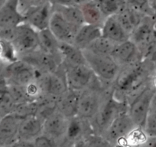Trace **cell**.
I'll list each match as a JSON object with an SVG mask.
<instances>
[{
    "instance_id": "6da1fadb",
    "label": "cell",
    "mask_w": 156,
    "mask_h": 147,
    "mask_svg": "<svg viewBox=\"0 0 156 147\" xmlns=\"http://www.w3.org/2000/svg\"><path fill=\"white\" fill-rule=\"evenodd\" d=\"M153 66L149 61L143 59L121 67L112 83L114 97L128 104L130 99L149 83L148 79Z\"/></svg>"
},
{
    "instance_id": "7a4b0ae2",
    "label": "cell",
    "mask_w": 156,
    "mask_h": 147,
    "mask_svg": "<svg viewBox=\"0 0 156 147\" xmlns=\"http://www.w3.org/2000/svg\"><path fill=\"white\" fill-rule=\"evenodd\" d=\"M128 104L115 98L113 95L112 85L105 94L100 107L96 116L91 120L96 134L103 136L112 121L118 115L126 111Z\"/></svg>"
},
{
    "instance_id": "3957f363",
    "label": "cell",
    "mask_w": 156,
    "mask_h": 147,
    "mask_svg": "<svg viewBox=\"0 0 156 147\" xmlns=\"http://www.w3.org/2000/svg\"><path fill=\"white\" fill-rule=\"evenodd\" d=\"M87 64L94 75L106 84H112L119 74V67L110 55H98L87 50H83Z\"/></svg>"
},
{
    "instance_id": "277c9868",
    "label": "cell",
    "mask_w": 156,
    "mask_h": 147,
    "mask_svg": "<svg viewBox=\"0 0 156 147\" xmlns=\"http://www.w3.org/2000/svg\"><path fill=\"white\" fill-rule=\"evenodd\" d=\"M156 90L151 83L145 85L128 102L127 112L136 127H142L151 111V103Z\"/></svg>"
},
{
    "instance_id": "5b68a950",
    "label": "cell",
    "mask_w": 156,
    "mask_h": 147,
    "mask_svg": "<svg viewBox=\"0 0 156 147\" xmlns=\"http://www.w3.org/2000/svg\"><path fill=\"white\" fill-rule=\"evenodd\" d=\"M129 39L142 54L143 59L156 41V20L154 17L145 16L133 30Z\"/></svg>"
},
{
    "instance_id": "8992f818",
    "label": "cell",
    "mask_w": 156,
    "mask_h": 147,
    "mask_svg": "<svg viewBox=\"0 0 156 147\" xmlns=\"http://www.w3.org/2000/svg\"><path fill=\"white\" fill-rule=\"evenodd\" d=\"M11 41L19 55L34 52L39 48L38 31L27 22H23L14 28Z\"/></svg>"
},
{
    "instance_id": "52a82bcc",
    "label": "cell",
    "mask_w": 156,
    "mask_h": 147,
    "mask_svg": "<svg viewBox=\"0 0 156 147\" xmlns=\"http://www.w3.org/2000/svg\"><path fill=\"white\" fill-rule=\"evenodd\" d=\"M42 72L37 70L28 63L21 59L7 64L2 74V78L8 83L25 87L30 82L35 80Z\"/></svg>"
},
{
    "instance_id": "ba28073f",
    "label": "cell",
    "mask_w": 156,
    "mask_h": 147,
    "mask_svg": "<svg viewBox=\"0 0 156 147\" xmlns=\"http://www.w3.org/2000/svg\"><path fill=\"white\" fill-rule=\"evenodd\" d=\"M69 90L80 91L86 89L96 77L87 64H67L62 63Z\"/></svg>"
},
{
    "instance_id": "9c48e42d",
    "label": "cell",
    "mask_w": 156,
    "mask_h": 147,
    "mask_svg": "<svg viewBox=\"0 0 156 147\" xmlns=\"http://www.w3.org/2000/svg\"><path fill=\"white\" fill-rule=\"evenodd\" d=\"M37 79L44 94L54 98L63 95L69 90L62 63L55 71L41 74Z\"/></svg>"
},
{
    "instance_id": "30bf717a",
    "label": "cell",
    "mask_w": 156,
    "mask_h": 147,
    "mask_svg": "<svg viewBox=\"0 0 156 147\" xmlns=\"http://www.w3.org/2000/svg\"><path fill=\"white\" fill-rule=\"evenodd\" d=\"M136 127L128 112L124 111L115 117L103 135L112 145L125 140L129 133Z\"/></svg>"
},
{
    "instance_id": "8fae6325",
    "label": "cell",
    "mask_w": 156,
    "mask_h": 147,
    "mask_svg": "<svg viewBox=\"0 0 156 147\" xmlns=\"http://www.w3.org/2000/svg\"><path fill=\"white\" fill-rule=\"evenodd\" d=\"M70 119L55 110L44 119L43 122V133L53 139L61 140L67 137ZM56 143V142H55Z\"/></svg>"
},
{
    "instance_id": "7c38bea8",
    "label": "cell",
    "mask_w": 156,
    "mask_h": 147,
    "mask_svg": "<svg viewBox=\"0 0 156 147\" xmlns=\"http://www.w3.org/2000/svg\"><path fill=\"white\" fill-rule=\"evenodd\" d=\"M110 56L120 68L143 60L142 54L130 39L116 44Z\"/></svg>"
},
{
    "instance_id": "4fadbf2b",
    "label": "cell",
    "mask_w": 156,
    "mask_h": 147,
    "mask_svg": "<svg viewBox=\"0 0 156 147\" xmlns=\"http://www.w3.org/2000/svg\"><path fill=\"white\" fill-rule=\"evenodd\" d=\"M48 28L59 41L73 44L79 27L70 23L59 13L53 10Z\"/></svg>"
},
{
    "instance_id": "5bb4252c",
    "label": "cell",
    "mask_w": 156,
    "mask_h": 147,
    "mask_svg": "<svg viewBox=\"0 0 156 147\" xmlns=\"http://www.w3.org/2000/svg\"><path fill=\"white\" fill-rule=\"evenodd\" d=\"M19 59L28 63L29 65L42 73L54 72L58 68L61 63L55 58L38 48L34 52L19 55Z\"/></svg>"
},
{
    "instance_id": "9a60e30c",
    "label": "cell",
    "mask_w": 156,
    "mask_h": 147,
    "mask_svg": "<svg viewBox=\"0 0 156 147\" xmlns=\"http://www.w3.org/2000/svg\"><path fill=\"white\" fill-rule=\"evenodd\" d=\"M53 13V6L49 1L34 7L25 13V22L29 24L37 31L49 28L51 18Z\"/></svg>"
},
{
    "instance_id": "2e32d148",
    "label": "cell",
    "mask_w": 156,
    "mask_h": 147,
    "mask_svg": "<svg viewBox=\"0 0 156 147\" xmlns=\"http://www.w3.org/2000/svg\"><path fill=\"white\" fill-rule=\"evenodd\" d=\"M25 22L18 0H6L0 7V29H12Z\"/></svg>"
},
{
    "instance_id": "e0dca14e",
    "label": "cell",
    "mask_w": 156,
    "mask_h": 147,
    "mask_svg": "<svg viewBox=\"0 0 156 147\" xmlns=\"http://www.w3.org/2000/svg\"><path fill=\"white\" fill-rule=\"evenodd\" d=\"M22 119L14 113L5 115L0 120V147L11 145L18 139Z\"/></svg>"
},
{
    "instance_id": "ac0fdd59",
    "label": "cell",
    "mask_w": 156,
    "mask_h": 147,
    "mask_svg": "<svg viewBox=\"0 0 156 147\" xmlns=\"http://www.w3.org/2000/svg\"><path fill=\"white\" fill-rule=\"evenodd\" d=\"M101 28L102 36L115 44H119L129 39V34L119 23L115 15L106 18Z\"/></svg>"
},
{
    "instance_id": "d6986e66",
    "label": "cell",
    "mask_w": 156,
    "mask_h": 147,
    "mask_svg": "<svg viewBox=\"0 0 156 147\" xmlns=\"http://www.w3.org/2000/svg\"><path fill=\"white\" fill-rule=\"evenodd\" d=\"M44 121L36 115L30 116L22 120L18 134V139L33 141L43 133Z\"/></svg>"
},
{
    "instance_id": "ffe728a7",
    "label": "cell",
    "mask_w": 156,
    "mask_h": 147,
    "mask_svg": "<svg viewBox=\"0 0 156 147\" xmlns=\"http://www.w3.org/2000/svg\"><path fill=\"white\" fill-rule=\"evenodd\" d=\"M79 92L68 90L55 100L56 109L68 119L76 117Z\"/></svg>"
},
{
    "instance_id": "44dd1931",
    "label": "cell",
    "mask_w": 156,
    "mask_h": 147,
    "mask_svg": "<svg viewBox=\"0 0 156 147\" xmlns=\"http://www.w3.org/2000/svg\"><path fill=\"white\" fill-rule=\"evenodd\" d=\"M100 36H102L101 26L84 24L78 28L73 45L78 48L84 50Z\"/></svg>"
},
{
    "instance_id": "7402d4cb",
    "label": "cell",
    "mask_w": 156,
    "mask_h": 147,
    "mask_svg": "<svg viewBox=\"0 0 156 147\" xmlns=\"http://www.w3.org/2000/svg\"><path fill=\"white\" fill-rule=\"evenodd\" d=\"M39 48L62 63L60 53V41L49 28L38 31Z\"/></svg>"
},
{
    "instance_id": "603a6c76",
    "label": "cell",
    "mask_w": 156,
    "mask_h": 147,
    "mask_svg": "<svg viewBox=\"0 0 156 147\" xmlns=\"http://www.w3.org/2000/svg\"><path fill=\"white\" fill-rule=\"evenodd\" d=\"M115 16L121 25L130 36L133 30L139 25L145 15L132 7L126 6Z\"/></svg>"
},
{
    "instance_id": "cb8c5ba5",
    "label": "cell",
    "mask_w": 156,
    "mask_h": 147,
    "mask_svg": "<svg viewBox=\"0 0 156 147\" xmlns=\"http://www.w3.org/2000/svg\"><path fill=\"white\" fill-rule=\"evenodd\" d=\"M78 6L81 10L85 24L102 26L106 19L94 0L82 1L79 3Z\"/></svg>"
},
{
    "instance_id": "d4e9b609",
    "label": "cell",
    "mask_w": 156,
    "mask_h": 147,
    "mask_svg": "<svg viewBox=\"0 0 156 147\" xmlns=\"http://www.w3.org/2000/svg\"><path fill=\"white\" fill-rule=\"evenodd\" d=\"M60 53L62 63L67 64H87L83 50L78 48L73 44L60 41Z\"/></svg>"
},
{
    "instance_id": "484cf974",
    "label": "cell",
    "mask_w": 156,
    "mask_h": 147,
    "mask_svg": "<svg viewBox=\"0 0 156 147\" xmlns=\"http://www.w3.org/2000/svg\"><path fill=\"white\" fill-rule=\"evenodd\" d=\"M54 11L59 13L70 23L76 27L84 25V19L80 7L77 5H52Z\"/></svg>"
},
{
    "instance_id": "4316f807",
    "label": "cell",
    "mask_w": 156,
    "mask_h": 147,
    "mask_svg": "<svg viewBox=\"0 0 156 147\" xmlns=\"http://www.w3.org/2000/svg\"><path fill=\"white\" fill-rule=\"evenodd\" d=\"M16 106L17 104L9 89L8 83L5 79L0 78V112L4 116L13 113Z\"/></svg>"
},
{
    "instance_id": "83f0119b",
    "label": "cell",
    "mask_w": 156,
    "mask_h": 147,
    "mask_svg": "<svg viewBox=\"0 0 156 147\" xmlns=\"http://www.w3.org/2000/svg\"><path fill=\"white\" fill-rule=\"evenodd\" d=\"M105 19L117 15L126 6V0H94Z\"/></svg>"
},
{
    "instance_id": "f1b7e54d",
    "label": "cell",
    "mask_w": 156,
    "mask_h": 147,
    "mask_svg": "<svg viewBox=\"0 0 156 147\" xmlns=\"http://www.w3.org/2000/svg\"><path fill=\"white\" fill-rule=\"evenodd\" d=\"M115 45L116 44L113 41L104 38L103 36H100V38L93 41L84 50H87L98 55H111Z\"/></svg>"
},
{
    "instance_id": "f546056e",
    "label": "cell",
    "mask_w": 156,
    "mask_h": 147,
    "mask_svg": "<svg viewBox=\"0 0 156 147\" xmlns=\"http://www.w3.org/2000/svg\"><path fill=\"white\" fill-rule=\"evenodd\" d=\"M18 59V54L12 43L5 38H0V60L9 64Z\"/></svg>"
},
{
    "instance_id": "4dcf8cb0",
    "label": "cell",
    "mask_w": 156,
    "mask_h": 147,
    "mask_svg": "<svg viewBox=\"0 0 156 147\" xmlns=\"http://www.w3.org/2000/svg\"><path fill=\"white\" fill-rule=\"evenodd\" d=\"M148 136L144 132L142 127H136L129 133L125 139L126 143L129 146H138L146 143Z\"/></svg>"
},
{
    "instance_id": "1f68e13d",
    "label": "cell",
    "mask_w": 156,
    "mask_h": 147,
    "mask_svg": "<svg viewBox=\"0 0 156 147\" xmlns=\"http://www.w3.org/2000/svg\"><path fill=\"white\" fill-rule=\"evenodd\" d=\"M127 6L132 7L141 12L145 16H153L152 10L150 6L149 0H126Z\"/></svg>"
},
{
    "instance_id": "d6a6232c",
    "label": "cell",
    "mask_w": 156,
    "mask_h": 147,
    "mask_svg": "<svg viewBox=\"0 0 156 147\" xmlns=\"http://www.w3.org/2000/svg\"><path fill=\"white\" fill-rule=\"evenodd\" d=\"M144 132L148 138L154 139L156 138V113L150 111L147 117L144 126L142 127Z\"/></svg>"
},
{
    "instance_id": "836d02e7",
    "label": "cell",
    "mask_w": 156,
    "mask_h": 147,
    "mask_svg": "<svg viewBox=\"0 0 156 147\" xmlns=\"http://www.w3.org/2000/svg\"><path fill=\"white\" fill-rule=\"evenodd\" d=\"M89 147H113L112 144L102 135L90 134L86 138Z\"/></svg>"
},
{
    "instance_id": "e575fe53",
    "label": "cell",
    "mask_w": 156,
    "mask_h": 147,
    "mask_svg": "<svg viewBox=\"0 0 156 147\" xmlns=\"http://www.w3.org/2000/svg\"><path fill=\"white\" fill-rule=\"evenodd\" d=\"M47 1L48 0H18L19 9L23 15H25V13L31 9L42 5Z\"/></svg>"
},
{
    "instance_id": "d590c367",
    "label": "cell",
    "mask_w": 156,
    "mask_h": 147,
    "mask_svg": "<svg viewBox=\"0 0 156 147\" xmlns=\"http://www.w3.org/2000/svg\"><path fill=\"white\" fill-rule=\"evenodd\" d=\"M34 147H57L53 139L45 134H41L33 140Z\"/></svg>"
},
{
    "instance_id": "8d00e7d4",
    "label": "cell",
    "mask_w": 156,
    "mask_h": 147,
    "mask_svg": "<svg viewBox=\"0 0 156 147\" xmlns=\"http://www.w3.org/2000/svg\"><path fill=\"white\" fill-rule=\"evenodd\" d=\"M52 5H77L80 0H48Z\"/></svg>"
},
{
    "instance_id": "74e56055",
    "label": "cell",
    "mask_w": 156,
    "mask_h": 147,
    "mask_svg": "<svg viewBox=\"0 0 156 147\" xmlns=\"http://www.w3.org/2000/svg\"><path fill=\"white\" fill-rule=\"evenodd\" d=\"M11 145L12 147H34V143L31 141L22 140V139H17Z\"/></svg>"
},
{
    "instance_id": "f35d334b",
    "label": "cell",
    "mask_w": 156,
    "mask_h": 147,
    "mask_svg": "<svg viewBox=\"0 0 156 147\" xmlns=\"http://www.w3.org/2000/svg\"><path fill=\"white\" fill-rule=\"evenodd\" d=\"M150 6L153 13V16L156 20V0H149Z\"/></svg>"
},
{
    "instance_id": "ab89813d",
    "label": "cell",
    "mask_w": 156,
    "mask_h": 147,
    "mask_svg": "<svg viewBox=\"0 0 156 147\" xmlns=\"http://www.w3.org/2000/svg\"><path fill=\"white\" fill-rule=\"evenodd\" d=\"M73 147H89L86 139L83 140H79Z\"/></svg>"
},
{
    "instance_id": "60d3db41",
    "label": "cell",
    "mask_w": 156,
    "mask_h": 147,
    "mask_svg": "<svg viewBox=\"0 0 156 147\" xmlns=\"http://www.w3.org/2000/svg\"><path fill=\"white\" fill-rule=\"evenodd\" d=\"M151 111L154 112L156 113V92L153 96V98L151 100Z\"/></svg>"
},
{
    "instance_id": "b9f144b4",
    "label": "cell",
    "mask_w": 156,
    "mask_h": 147,
    "mask_svg": "<svg viewBox=\"0 0 156 147\" xmlns=\"http://www.w3.org/2000/svg\"><path fill=\"white\" fill-rule=\"evenodd\" d=\"M6 63L0 60V78H2V74H3V71L5 70V67L6 66Z\"/></svg>"
},
{
    "instance_id": "7bdbcfd3",
    "label": "cell",
    "mask_w": 156,
    "mask_h": 147,
    "mask_svg": "<svg viewBox=\"0 0 156 147\" xmlns=\"http://www.w3.org/2000/svg\"><path fill=\"white\" fill-rule=\"evenodd\" d=\"M151 84H152V86L154 87V89L156 90V72L154 74V76H153L152 81H151Z\"/></svg>"
},
{
    "instance_id": "ee69618b",
    "label": "cell",
    "mask_w": 156,
    "mask_h": 147,
    "mask_svg": "<svg viewBox=\"0 0 156 147\" xmlns=\"http://www.w3.org/2000/svg\"><path fill=\"white\" fill-rule=\"evenodd\" d=\"M5 1H6V0H0V7L3 5V3L5 2Z\"/></svg>"
},
{
    "instance_id": "f6af8a7d",
    "label": "cell",
    "mask_w": 156,
    "mask_h": 147,
    "mask_svg": "<svg viewBox=\"0 0 156 147\" xmlns=\"http://www.w3.org/2000/svg\"><path fill=\"white\" fill-rule=\"evenodd\" d=\"M3 117H4V115L2 114V113H1V112H0V120H1V119H2V118Z\"/></svg>"
},
{
    "instance_id": "bcb514c9",
    "label": "cell",
    "mask_w": 156,
    "mask_h": 147,
    "mask_svg": "<svg viewBox=\"0 0 156 147\" xmlns=\"http://www.w3.org/2000/svg\"><path fill=\"white\" fill-rule=\"evenodd\" d=\"M80 1H89V0H80Z\"/></svg>"
}]
</instances>
